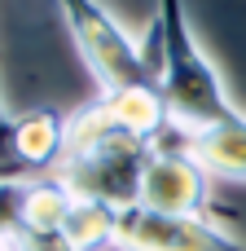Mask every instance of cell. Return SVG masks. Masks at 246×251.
I'll list each match as a JSON object with an SVG mask.
<instances>
[{
	"instance_id": "obj_9",
	"label": "cell",
	"mask_w": 246,
	"mask_h": 251,
	"mask_svg": "<svg viewBox=\"0 0 246 251\" xmlns=\"http://www.w3.org/2000/svg\"><path fill=\"white\" fill-rule=\"evenodd\" d=\"M4 251H75L62 234H35V229H13Z\"/></svg>"
},
{
	"instance_id": "obj_2",
	"label": "cell",
	"mask_w": 246,
	"mask_h": 251,
	"mask_svg": "<svg viewBox=\"0 0 246 251\" xmlns=\"http://www.w3.org/2000/svg\"><path fill=\"white\" fill-rule=\"evenodd\" d=\"M150 44H154L150 62L158 71V88H163L172 128L198 132V128H211V124H224L238 115V101L229 97L224 75L216 71V62L198 44V31L189 22L185 0H158Z\"/></svg>"
},
{
	"instance_id": "obj_8",
	"label": "cell",
	"mask_w": 246,
	"mask_h": 251,
	"mask_svg": "<svg viewBox=\"0 0 246 251\" xmlns=\"http://www.w3.org/2000/svg\"><path fill=\"white\" fill-rule=\"evenodd\" d=\"M114 234H119V207H106V203H92V199L70 203L62 238L75 251H106V247H114Z\"/></svg>"
},
{
	"instance_id": "obj_4",
	"label": "cell",
	"mask_w": 246,
	"mask_h": 251,
	"mask_svg": "<svg viewBox=\"0 0 246 251\" xmlns=\"http://www.w3.org/2000/svg\"><path fill=\"white\" fill-rule=\"evenodd\" d=\"M141 207L172 212V216H211V176L185 150L176 128H167L150 150L141 176Z\"/></svg>"
},
{
	"instance_id": "obj_7",
	"label": "cell",
	"mask_w": 246,
	"mask_h": 251,
	"mask_svg": "<svg viewBox=\"0 0 246 251\" xmlns=\"http://www.w3.org/2000/svg\"><path fill=\"white\" fill-rule=\"evenodd\" d=\"M180 141L207 168V176L242 181L246 185V110H238L224 124H211V128H198V132H180Z\"/></svg>"
},
{
	"instance_id": "obj_11",
	"label": "cell",
	"mask_w": 246,
	"mask_h": 251,
	"mask_svg": "<svg viewBox=\"0 0 246 251\" xmlns=\"http://www.w3.org/2000/svg\"><path fill=\"white\" fill-rule=\"evenodd\" d=\"M0 251H4V247H0Z\"/></svg>"
},
{
	"instance_id": "obj_3",
	"label": "cell",
	"mask_w": 246,
	"mask_h": 251,
	"mask_svg": "<svg viewBox=\"0 0 246 251\" xmlns=\"http://www.w3.org/2000/svg\"><path fill=\"white\" fill-rule=\"evenodd\" d=\"M57 13H62L88 75L97 79V97H114V93H128V88L158 84V71H154L150 53L123 31V22L101 0H57Z\"/></svg>"
},
{
	"instance_id": "obj_12",
	"label": "cell",
	"mask_w": 246,
	"mask_h": 251,
	"mask_svg": "<svg viewBox=\"0 0 246 251\" xmlns=\"http://www.w3.org/2000/svg\"><path fill=\"white\" fill-rule=\"evenodd\" d=\"M242 251H246V247H242Z\"/></svg>"
},
{
	"instance_id": "obj_5",
	"label": "cell",
	"mask_w": 246,
	"mask_h": 251,
	"mask_svg": "<svg viewBox=\"0 0 246 251\" xmlns=\"http://www.w3.org/2000/svg\"><path fill=\"white\" fill-rule=\"evenodd\" d=\"M119 251H242V243L216 216H172L154 207H123L119 212Z\"/></svg>"
},
{
	"instance_id": "obj_1",
	"label": "cell",
	"mask_w": 246,
	"mask_h": 251,
	"mask_svg": "<svg viewBox=\"0 0 246 251\" xmlns=\"http://www.w3.org/2000/svg\"><path fill=\"white\" fill-rule=\"evenodd\" d=\"M150 150L154 141H141L136 132H128L97 97L75 115H66V154L53 176L75 199H92L123 212L141 203V176H145Z\"/></svg>"
},
{
	"instance_id": "obj_6",
	"label": "cell",
	"mask_w": 246,
	"mask_h": 251,
	"mask_svg": "<svg viewBox=\"0 0 246 251\" xmlns=\"http://www.w3.org/2000/svg\"><path fill=\"white\" fill-rule=\"evenodd\" d=\"M62 154H66V115H57V110L13 115V168L22 176L57 172Z\"/></svg>"
},
{
	"instance_id": "obj_10",
	"label": "cell",
	"mask_w": 246,
	"mask_h": 251,
	"mask_svg": "<svg viewBox=\"0 0 246 251\" xmlns=\"http://www.w3.org/2000/svg\"><path fill=\"white\" fill-rule=\"evenodd\" d=\"M4 176H22V172L13 168V115H9V106L0 97V181Z\"/></svg>"
}]
</instances>
